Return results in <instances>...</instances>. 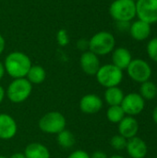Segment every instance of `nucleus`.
<instances>
[{
  "instance_id": "23",
  "label": "nucleus",
  "mask_w": 157,
  "mask_h": 158,
  "mask_svg": "<svg viewBox=\"0 0 157 158\" xmlns=\"http://www.w3.org/2000/svg\"><path fill=\"white\" fill-rule=\"evenodd\" d=\"M127 142L128 140L126 138H124L123 136H121L120 134H117L114 135L111 140H110V145L112 146V148H114L117 151H121L126 149L127 146Z\"/></svg>"
},
{
  "instance_id": "18",
  "label": "nucleus",
  "mask_w": 157,
  "mask_h": 158,
  "mask_svg": "<svg viewBox=\"0 0 157 158\" xmlns=\"http://www.w3.org/2000/svg\"><path fill=\"white\" fill-rule=\"evenodd\" d=\"M124 96H125V94H124L123 91L118 86L106 88V90L104 94V99L109 106H120L123 101Z\"/></svg>"
},
{
  "instance_id": "5",
  "label": "nucleus",
  "mask_w": 157,
  "mask_h": 158,
  "mask_svg": "<svg viewBox=\"0 0 157 158\" xmlns=\"http://www.w3.org/2000/svg\"><path fill=\"white\" fill-rule=\"evenodd\" d=\"M95 77L96 81L101 86L105 88H110L118 86L123 81L124 75L123 70L110 63L101 66L95 74Z\"/></svg>"
},
{
  "instance_id": "21",
  "label": "nucleus",
  "mask_w": 157,
  "mask_h": 158,
  "mask_svg": "<svg viewBox=\"0 0 157 158\" xmlns=\"http://www.w3.org/2000/svg\"><path fill=\"white\" fill-rule=\"evenodd\" d=\"M140 95L146 101L153 100L156 97V84L151 81L141 83Z\"/></svg>"
},
{
  "instance_id": "16",
  "label": "nucleus",
  "mask_w": 157,
  "mask_h": 158,
  "mask_svg": "<svg viewBox=\"0 0 157 158\" xmlns=\"http://www.w3.org/2000/svg\"><path fill=\"white\" fill-rule=\"evenodd\" d=\"M111 54L112 64L120 69L121 70L126 69L133 59L130 51L126 47H117L112 51Z\"/></svg>"
},
{
  "instance_id": "8",
  "label": "nucleus",
  "mask_w": 157,
  "mask_h": 158,
  "mask_svg": "<svg viewBox=\"0 0 157 158\" xmlns=\"http://www.w3.org/2000/svg\"><path fill=\"white\" fill-rule=\"evenodd\" d=\"M136 17L150 25L157 23V0H137Z\"/></svg>"
},
{
  "instance_id": "17",
  "label": "nucleus",
  "mask_w": 157,
  "mask_h": 158,
  "mask_svg": "<svg viewBox=\"0 0 157 158\" xmlns=\"http://www.w3.org/2000/svg\"><path fill=\"white\" fill-rule=\"evenodd\" d=\"M23 154L26 158H50L51 156L48 148L41 143H29Z\"/></svg>"
},
{
  "instance_id": "25",
  "label": "nucleus",
  "mask_w": 157,
  "mask_h": 158,
  "mask_svg": "<svg viewBox=\"0 0 157 158\" xmlns=\"http://www.w3.org/2000/svg\"><path fill=\"white\" fill-rule=\"evenodd\" d=\"M56 42L58 45L62 47L67 46L69 44V36H68V32L67 31V30L60 29L56 32Z\"/></svg>"
},
{
  "instance_id": "31",
  "label": "nucleus",
  "mask_w": 157,
  "mask_h": 158,
  "mask_svg": "<svg viewBox=\"0 0 157 158\" xmlns=\"http://www.w3.org/2000/svg\"><path fill=\"white\" fill-rule=\"evenodd\" d=\"M5 97H6V90L4 89L3 86L0 85V104L4 101Z\"/></svg>"
},
{
  "instance_id": "24",
  "label": "nucleus",
  "mask_w": 157,
  "mask_h": 158,
  "mask_svg": "<svg viewBox=\"0 0 157 158\" xmlns=\"http://www.w3.org/2000/svg\"><path fill=\"white\" fill-rule=\"evenodd\" d=\"M147 55L151 60L157 63V37L151 39L146 46Z\"/></svg>"
},
{
  "instance_id": "30",
  "label": "nucleus",
  "mask_w": 157,
  "mask_h": 158,
  "mask_svg": "<svg viewBox=\"0 0 157 158\" xmlns=\"http://www.w3.org/2000/svg\"><path fill=\"white\" fill-rule=\"evenodd\" d=\"M5 47H6V41L3 37L2 34H0V56L3 54L4 50H5Z\"/></svg>"
},
{
  "instance_id": "29",
  "label": "nucleus",
  "mask_w": 157,
  "mask_h": 158,
  "mask_svg": "<svg viewBox=\"0 0 157 158\" xmlns=\"http://www.w3.org/2000/svg\"><path fill=\"white\" fill-rule=\"evenodd\" d=\"M91 158H108L107 155L103 151H95L91 156Z\"/></svg>"
},
{
  "instance_id": "12",
  "label": "nucleus",
  "mask_w": 157,
  "mask_h": 158,
  "mask_svg": "<svg viewBox=\"0 0 157 158\" xmlns=\"http://www.w3.org/2000/svg\"><path fill=\"white\" fill-rule=\"evenodd\" d=\"M18 131L16 120L6 113L0 114V139L10 140L14 138Z\"/></svg>"
},
{
  "instance_id": "2",
  "label": "nucleus",
  "mask_w": 157,
  "mask_h": 158,
  "mask_svg": "<svg viewBox=\"0 0 157 158\" xmlns=\"http://www.w3.org/2000/svg\"><path fill=\"white\" fill-rule=\"evenodd\" d=\"M116 48L115 36L106 31L94 33L89 40V51L98 56H106Z\"/></svg>"
},
{
  "instance_id": "26",
  "label": "nucleus",
  "mask_w": 157,
  "mask_h": 158,
  "mask_svg": "<svg viewBox=\"0 0 157 158\" xmlns=\"http://www.w3.org/2000/svg\"><path fill=\"white\" fill-rule=\"evenodd\" d=\"M76 46H77V49L81 51L82 53L86 52L89 50V40L85 38H81L77 41Z\"/></svg>"
},
{
  "instance_id": "10",
  "label": "nucleus",
  "mask_w": 157,
  "mask_h": 158,
  "mask_svg": "<svg viewBox=\"0 0 157 158\" xmlns=\"http://www.w3.org/2000/svg\"><path fill=\"white\" fill-rule=\"evenodd\" d=\"M104 106L103 99L94 94H89L82 96L80 100L79 107L86 115H94L98 113Z\"/></svg>"
},
{
  "instance_id": "11",
  "label": "nucleus",
  "mask_w": 157,
  "mask_h": 158,
  "mask_svg": "<svg viewBox=\"0 0 157 158\" xmlns=\"http://www.w3.org/2000/svg\"><path fill=\"white\" fill-rule=\"evenodd\" d=\"M80 66L85 74L89 76H95L101 67L99 56L89 50L83 52L80 57Z\"/></svg>"
},
{
  "instance_id": "14",
  "label": "nucleus",
  "mask_w": 157,
  "mask_h": 158,
  "mask_svg": "<svg viewBox=\"0 0 157 158\" xmlns=\"http://www.w3.org/2000/svg\"><path fill=\"white\" fill-rule=\"evenodd\" d=\"M139 131V123L134 117L125 116L118 123V134L127 140L136 137Z\"/></svg>"
},
{
  "instance_id": "38",
  "label": "nucleus",
  "mask_w": 157,
  "mask_h": 158,
  "mask_svg": "<svg viewBox=\"0 0 157 158\" xmlns=\"http://www.w3.org/2000/svg\"><path fill=\"white\" fill-rule=\"evenodd\" d=\"M132 1H134V2H136V1H137V0H132Z\"/></svg>"
},
{
  "instance_id": "19",
  "label": "nucleus",
  "mask_w": 157,
  "mask_h": 158,
  "mask_svg": "<svg viewBox=\"0 0 157 158\" xmlns=\"http://www.w3.org/2000/svg\"><path fill=\"white\" fill-rule=\"evenodd\" d=\"M46 78L45 69L40 65H32L29 69L26 79L31 84H41Z\"/></svg>"
},
{
  "instance_id": "27",
  "label": "nucleus",
  "mask_w": 157,
  "mask_h": 158,
  "mask_svg": "<svg viewBox=\"0 0 157 158\" xmlns=\"http://www.w3.org/2000/svg\"><path fill=\"white\" fill-rule=\"evenodd\" d=\"M130 22L129 21H116V29L120 32H126L130 31Z\"/></svg>"
},
{
  "instance_id": "3",
  "label": "nucleus",
  "mask_w": 157,
  "mask_h": 158,
  "mask_svg": "<svg viewBox=\"0 0 157 158\" xmlns=\"http://www.w3.org/2000/svg\"><path fill=\"white\" fill-rule=\"evenodd\" d=\"M32 92V84L26 78L13 79L6 90V96L11 103L20 104L26 101Z\"/></svg>"
},
{
  "instance_id": "15",
  "label": "nucleus",
  "mask_w": 157,
  "mask_h": 158,
  "mask_svg": "<svg viewBox=\"0 0 157 158\" xmlns=\"http://www.w3.org/2000/svg\"><path fill=\"white\" fill-rule=\"evenodd\" d=\"M129 32L132 39L142 42L150 37L152 29L149 23H146L141 19H136L130 23Z\"/></svg>"
},
{
  "instance_id": "35",
  "label": "nucleus",
  "mask_w": 157,
  "mask_h": 158,
  "mask_svg": "<svg viewBox=\"0 0 157 158\" xmlns=\"http://www.w3.org/2000/svg\"><path fill=\"white\" fill-rule=\"evenodd\" d=\"M108 158H125L124 156H119V155H114V156H111L110 157Z\"/></svg>"
},
{
  "instance_id": "4",
  "label": "nucleus",
  "mask_w": 157,
  "mask_h": 158,
  "mask_svg": "<svg viewBox=\"0 0 157 158\" xmlns=\"http://www.w3.org/2000/svg\"><path fill=\"white\" fill-rule=\"evenodd\" d=\"M109 14L115 21H129L136 17V2L132 0H114L109 6Z\"/></svg>"
},
{
  "instance_id": "13",
  "label": "nucleus",
  "mask_w": 157,
  "mask_h": 158,
  "mask_svg": "<svg viewBox=\"0 0 157 158\" xmlns=\"http://www.w3.org/2000/svg\"><path fill=\"white\" fill-rule=\"evenodd\" d=\"M126 150L130 158H145L148 154L146 143L137 136L128 140Z\"/></svg>"
},
{
  "instance_id": "34",
  "label": "nucleus",
  "mask_w": 157,
  "mask_h": 158,
  "mask_svg": "<svg viewBox=\"0 0 157 158\" xmlns=\"http://www.w3.org/2000/svg\"><path fill=\"white\" fill-rule=\"evenodd\" d=\"M153 119L157 124V106H155V108L154 109V111H153Z\"/></svg>"
},
{
  "instance_id": "20",
  "label": "nucleus",
  "mask_w": 157,
  "mask_h": 158,
  "mask_svg": "<svg viewBox=\"0 0 157 158\" xmlns=\"http://www.w3.org/2000/svg\"><path fill=\"white\" fill-rule=\"evenodd\" d=\"M56 141L59 146L64 149H70L75 145L76 138L75 135L68 130H63L58 134H56Z\"/></svg>"
},
{
  "instance_id": "39",
  "label": "nucleus",
  "mask_w": 157,
  "mask_h": 158,
  "mask_svg": "<svg viewBox=\"0 0 157 158\" xmlns=\"http://www.w3.org/2000/svg\"><path fill=\"white\" fill-rule=\"evenodd\" d=\"M155 158H157V156H156V157H155Z\"/></svg>"
},
{
  "instance_id": "7",
  "label": "nucleus",
  "mask_w": 157,
  "mask_h": 158,
  "mask_svg": "<svg viewBox=\"0 0 157 158\" xmlns=\"http://www.w3.org/2000/svg\"><path fill=\"white\" fill-rule=\"evenodd\" d=\"M128 76L135 82L143 83L150 81L152 77V68L150 64L142 58L132 59L128 68L126 69Z\"/></svg>"
},
{
  "instance_id": "37",
  "label": "nucleus",
  "mask_w": 157,
  "mask_h": 158,
  "mask_svg": "<svg viewBox=\"0 0 157 158\" xmlns=\"http://www.w3.org/2000/svg\"><path fill=\"white\" fill-rule=\"evenodd\" d=\"M156 96H157V84H156Z\"/></svg>"
},
{
  "instance_id": "33",
  "label": "nucleus",
  "mask_w": 157,
  "mask_h": 158,
  "mask_svg": "<svg viewBox=\"0 0 157 158\" xmlns=\"http://www.w3.org/2000/svg\"><path fill=\"white\" fill-rule=\"evenodd\" d=\"M5 73H6V71H5V68H4V65H3V63L0 61V81L3 79V77H4V75H5Z\"/></svg>"
},
{
  "instance_id": "9",
  "label": "nucleus",
  "mask_w": 157,
  "mask_h": 158,
  "mask_svg": "<svg viewBox=\"0 0 157 158\" xmlns=\"http://www.w3.org/2000/svg\"><path fill=\"white\" fill-rule=\"evenodd\" d=\"M121 107L126 116L135 117L140 115L145 107V100L138 93H130L124 96Z\"/></svg>"
},
{
  "instance_id": "32",
  "label": "nucleus",
  "mask_w": 157,
  "mask_h": 158,
  "mask_svg": "<svg viewBox=\"0 0 157 158\" xmlns=\"http://www.w3.org/2000/svg\"><path fill=\"white\" fill-rule=\"evenodd\" d=\"M9 158H26V156H24L23 153H15V154L11 155Z\"/></svg>"
},
{
  "instance_id": "1",
  "label": "nucleus",
  "mask_w": 157,
  "mask_h": 158,
  "mask_svg": "<svg viewBox=\"0 0 157 158\" xmlns=\"http://www.w3.org/2000/svg\"><path fill=\"white\" fill-rule=\"evenodd\" d=\"M5 71L12 79L26 78L27 73L32 66L28 55L20 51L9 53L3 62Z\"/></svg>"
},
{
  "instance_id": "28",
  "label": "nucleus",
  "mask_w": 157,
  "mask_h": 158,
  "mask_svg": "<svg viewBox=\"0 0 157 158\" xmlns=\"http://www.w3.org/2000/svg\"><path fill=\"white\" fill-rule=\"evenodd\" d=\"M68 158H91L90 155L83 150H76L72 152Z\"/></svg>"
},
{
  "instance_id": "22",
  "label": "nucleus",
  "mask_w": 157,
  "mask_h": 158,
  "mask_svg": "<svg viewBox=\"0 0 157 158\" xmlns=\"http://www.w3.org/2000/svg\"><path fill=\"white\" fill-rule=\"evenodd\" d=\"M126 116L124 110L122 109L121 106H109L106 111V118L107 119L114 124H118Z\"/></svg>"
},
{
  "instance_id": "6",
  "label": "nucleus",
  "mask_w": 157,
  "mask_h": 158,
  "mask_svg": "<svg viewBox=\"0 0 157 158\" xmlns=\"http://www.w3.org/2000/svg\"><path fill=\"white\" fill-rule=\"evenodd\" d=\"M39 129L47 134H58L66 129V118L58 111H51L44 114L38 122Z\"/></svg>"
},
{
  "instance_id": "36",
  "label": "nucleus",
  "mask_w": 157,
  "mask_h": 158,
  "mask_svg": "<svg viewBox=\"0 0 157 158\" xmlns=\"http://www.w3.org/2000/svg\"><path fill=\"white\" fill-rule=\"evenodd\" d=\"M0 158H7V157H6V156H0Z\"/></svg>"
}]
</instances>
